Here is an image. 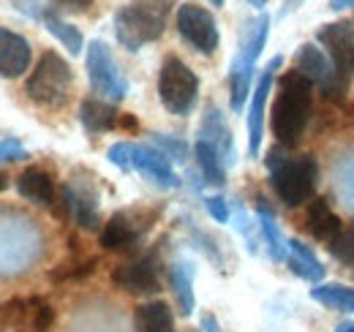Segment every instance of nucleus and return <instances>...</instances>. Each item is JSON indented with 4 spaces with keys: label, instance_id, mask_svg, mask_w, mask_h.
I'll return each instance as SVG.
<instances>
[{
    "label": "nucleus",
    "instance_id": "19",
    "mask_svg": "<svg viewBox=\"0 0 354 332\" xmlns=\"http://www.w3.org/2000/svg\"><path fill=\"white\" fill-rule=\"evenodd\" d=\"M306 226H308V232L313 234V240H319V243H330V240L344 229L341 218L333 212V208H330L324 199H313L308 205Z\"/></svg>",
    "mask_w": 354,
    "mask_h": 332
},
{
    "label": "nucleus",
    "instance_id": "29",
    "mask_svg": "<svg viewBox=\"0 0 354 332\" xmlns=\"http://www.w3.org/2000/svg\"><path fill=\"white\" fill-rule=\"evenodd\" d=\"M150 145H156L169 161H185L188 158V145L177 136H164V133H150Z\"/></svg>",
    "mask_w": 354,
    "mask_h": 332
},
{
    "label": "nucleus",
    "instance_id": "9",
    "mask_svg": "<svg viewBox=\"0 0 354 332\" xmlns=\"http://www.w3.org/2000/svg\"><path fill=\"white\" fill-rule=\"evenodd\" d=\"M177 33L188 46H194L202 55H216V49L221 44L218 22H216L213 11H207L199 3L177 6Z\"/></svg>",
    "mask_w": 354,
    "mask_h": 332
},
{
    "label": "nucleus",
    "instance_id": "6",
    "mask_svg": "<svg viewBox=\"0 0 354 332\" xmlns=\"http://www.w3.org/2000/svg\"><path fill=\"white\" fill-rule=\"evenodd\" d=\"M158 98L169 115L185 118L199 101V77L177 57L169 55L158 71Z\"/></svg>",
    "mask_w": 354,
    "mask_h": 332
},
{
    "label": "nucleus",
    "instance_id": "15",
    "mask_svg": "<svg viewBox=\"0 0 354 332\" xmlns=\"http://www.w3.org/2000/svg\"><path fill=\"white\" fill-rule=\"evenodd\" d=\"M131 169H136L142 177L153 180L161 188H180L183 185L180 174L172 169V161L156 145H133Z\"/></svg>",
    "mask_w": 354,
    "mask_h": 332
},
{
    "label": "nucleus",
    "instance_id": "42",
    "mask_svg": "<svg viewBox=\"0 0 354 332\" xmlns=\"http://www.w3.org/2000/svg\"><path fill=\"white\" fill-rule=\"evenodd\" d=\"M210 3H213V6H223V0H210Z\"/></svg>",
    "mask_w": 354,
    "mask_h": 332
},
{
    "label": "nucleus",
    "instance_id": "21",
    "mask_svg": "<svg viewBox=\"0 0 354 332\" xmlns=\"http://www.w3.org/2000/svg\"><path fill=\"white\" fill-rule=\"evenodd\" d=\"M286 261H289V270L297 278L310 281V284H322L324 281V267H322V261L316 259V253L306 243L289 240V256H286Z\"/></svg>",
    "mask_w": 354,
    "mask_h": 332
},
{
    "label": "nucleus",
    "instance_id": "43",
    "mask_svg": "<svg viewBox=\"0 0 354 332\" xmlns=\"http://www.w3.org/2000/svg\"><path fill=\"white\" fill-rule=\"evenodd\" d=\"M349 112H352V120H354V107H349Z\"/></svg>",
    "mask_w": 354,
    "mask_h": 332
},
{
    "label": "nucleus",
    "instance_id": "30",
    "mask_svg": "<svg viewBox=\"0 0 354 332\" xmlns=\"http://www.w3.org/2000/svg\"><path fill=\"white\" fill-rule=\"evenodd\" d=\"M327 250H330L335 259L352 264L354 261V229H341V232L327 243Z\"/></svg>",
    "mask_w": 354,
    "mask_h": 332
},
{
    "label": "nucleus",
    "instance_id": "18",
    "mask_svg": "<svg viewBox=\"0 0 354 332\" xmlns=\"http://www.w3.org/2000/svg\"><path fill=\"white\" fill-rule=\"evenodd\" d=\"M17 191H19L22 199H28L33 205H41V208H49L55 202V180L41 166H28L17 177Z\"/></svg>",
    "mask_w": 354,
    "mask_h": 332
},
{
    "label": "nucleus",
    "instance_id": "2",
    "mask_svg": "<svg viewBox=\"0 0 354 332\" xmlns=\"http://www.w3.org/2000/svg\"><path fill=\"white\" fill-rule=\"evenodd\" d=\"M175 0H131L115 11V36L129 52L158 42L167 30V19Z\"/></svg>",
    "mask_w": 354,
    "mask_h": 332
},
{
    "label": "nucleus",
    "instance_id": "22",
    "mask_svg": "<svg viewBox=\"0 0 354 332\" xmlns=\"http://www.w3.org/2000/svg\"><path fill=\"white\" fill-rule=\"evenodd\" d=\"M169 286L175 291L180 313L191 316L194 308H196V297H194V267L188 261H172L169 264Z\"/></svg>",
    "mask_w": 354,
    "mask_h": 332
},
{
    "label": "nucleus",
    "instance_id": "10",
    "mask_svg": "<svg viewBox=\"0 0 354 332\" xmlns=\"http://www.w3.org/2000/svg\"><path fill=\"white\" fill-rule=\"evenodd\" d=\"M316 42L322 44L324 55L330 57L338 82L346 87L354 74V25L349 19L322 25L316 33Z\"/></svg>",
    "mask_w": 354,
    "mask_h": 332
},
{
    "label": "nucleus",
    "instance_id": "25",
    "mask_svg": "<svg viewBox=\"0 0 354 332\" xmlns=\"http://www.w3.org/2000/svg\"><path fill=\"white\" fill-rule=\"evenodd\" d=\"M194 158H196V166L205 177V183H210V185H223L226 183V166H223L221 156L205 139L194 142Z\"/></svg>",
    "mask_w": 354,
    "mask_h": 332
},
{
    "label": "nucleus",
    "instance_id": "41",
    "mask_svg": "<svg viewBox=\"0 0 354 332\" xmlns=\"http://www.w3.org/2000/svg\"><path fill=\"white\" fill-rule=\"evenodd\" d=\"M248 3H251V6H257V8H262L267 0H248Z\"/></svg>",
    "mask_w": 354,
    "mask_h": 332
},
{
    "label": "nucleus",
    "instance_id": "8",
    "mask_svg": "<svg viewBox=\"0 0 354 332\" xmlns=\"http://www.w3.org/2000/svg\"><path fill=\"white\" fill-rule=\"evenodd\" d=\"M158 210H145V208H129L118 210L101 229L98 243L106 250H131L136 243L150 232V226L156 223Z\"/></svg>",
    "mask_w": 354,
    "mask_h": 332
},
{
    "label": "nucleus",
    "instance_id": "40",
    "mask_svg": "<svg viewBox=\"0 0 354 332\" xmlns=\"http://www.w3.org/2000/svg\"><path fill=\"white\" fill-rule=\"evenodd\" d=\"M335 332H354V324H352V322H346V324H341Z\"/></svg>",
    "mask_w": 354,
    "mask_h": 332
},
{
    "label": "nucleus",
    "instance_id": "28",
    "mask_svg": "<svg viewBox=\"0 0 354 332\" xmlns=\"http://www.w3.org/2000/svg\"><path fill=\"white\" fill-rule=\"evenodd\" d=\"M98 267V259H85V261H74V264H60L57 270L49 273L52 281H80V278H88L90 273H95Z\"/></svg>",
    "mask_w": 354,
    "mask_h": 332
},
{
    "label": "nucleus",
    "instance_id": "38",
    "mask_svg": "<svg viewBox=\"0 0 354 332\" xmlns=\"http://www.w3.org/2000/svg\"><path fill=\"white\" fill-rule=\"evenodd\" d=\"M354 0H330V8L333 11H344V8H352Z\"/></svg>",
    "mask_w": 354,
    "mask_h": 332
},
{
    "label": "nucleus",
    "instance_id": "7",
    "mask_svg": "<svg viewBox=\"0 0 354 332\" xmlns=\"http://www.w3.org/2000/svg\"><path fill=\"white\" fill-rule=\"evenodd\" d=\"M85 68H88L90 87L101 98L118 104V101H123L129 95V80L120 71V66L115 63L112 49H109L106 42L95 39V42L88 44V49H85Z\"/></svg>",
    "mask_w": 354,
    "mask_h": 332
},
{
    "label": "nucleus",
    "instance_id": "34",
    "mask_svg": "<svg viewBox=\"0 0 354 332\" xmlns=\"http://www.w3.org/2000/svg\"><path fill=\"white\" fill-rule=\"evenodd\" d=\"M19 14L30 17V19H44V14L49 11L44 6V0H8Z\"/></svg>",
    "mask_w": 354,
    "mask_h": 332
},
{
    "label": "nucleus",
    "instance_id": "36",
    "mask_svg": "<svg viewBox=\"0 0 354 332\" xmlns=\"http://www.w3.org/2000/svg\"><path fill=\"white\" fill-rule=\"evenodd\" d=\"M202 332H218V322H216V316H205L202 319Z\"/></svg>",
    "mask_w": 354,
    "mask_h": 332
},
{
    "label": "nucleus",
    "instance_id": "12",
    "mask_svg": "<svg viewBox=\"0 0 354 332\" xmlns=\"http://www.w3.org/2000/svg\"><path fill=\"white\" fill-rule=\"evenodd\" d=\"M98 202H101V196L90 177L71 174V180L63 185V205L68 210V215L74 218V223L82 229L98 226Z\"/></svg>",
    "mask_w": 354,
    "mask_h": 332
},
{
    "label": "nucleus",
    "instance_id": "35",
    "mask_svg": "<svg viewBox=\"0 0 354 332\" xmlns=\"http://www.w3.org/2000/svg\"><path fill=\"white\" fill-rule=\"evenodd\" d=\"M237 229H240V234L245 237V243H248V250L251 253H257V237H254V226H251V221H248V215H245V210L237 205Z\"/></svg>",
    "mask_w": 354,
    "mask_h": 332
},
{
    "label": "nucleus",
    "instance_id": "24",
    "mask_svg": "<svg viewBox=\"0 0 354 332\" xmlns=\"http://www.w3.org/2000/svg\"><path fill=\"white\" fill-rule=\"evenodd\" d=\"M136 330L139 332H175V319L172 311L164 299H153L136 308Z\"/></svg>",
    "mask_w": 354,
    "mask_h": 332
},
{
    "label": "nucleus",
    "instance_id": "37",
    "mask_svg": "<svg viewBox=\"0 0 354 332\" xmlns=\"http://www.w3.org/2000/svg\"><path fill=\"white\" fill-rule=\"evenodd\" d=\"M60 6H66V8H88L93 0H57Z\"/></svg>",
    "mask_w": 354,
    "mask_h": 332
},
{
    "label": "nucleus",
    "instance_id": "3",
    "mask_svg": "<svg viewBox=\"0 0 354 332\" xmlns=\"http://www.w3.org/2000/svg\"><path fill=\"white\" fill-rule=\"evenodd\" d=\"M267 36H270V17L267 14H259L257 19H251L243 30L240 46H237V52L232 57V66H229V104H232V112H240L248 101L257 60L265 49Z\"/></svg>",
    "mask_w": 354,
    "mask_h": 332
},
{
    "label": "nucleus",
    "instance_id": "39",
    "mask_svg": "<svg viewBox=\"0 0 354 332\" xmlns=\"http://www.w3.org/2000/svg\"><path fill=\"white\" fill-rule=\"evenodd\" d=\"M6 188H8V174L0 172V191H6Z\"/></svg>",
    "mask_w": 354,
    "mask_h": 332
},
{
    "label": "nucleus",
    "instance_id": "26",
    "mask_svg": "<svg viewBox=\"0 0 354 332\" xmlns=\"http://www.w3.org/2000/svg\"><path fill=\"white\" fill-rule=\"evenodd\" d=\"M44 28L57 39V42L63 44L71 55H82V49H85V36H82V30L80 28H74L71 22H66L63 17H57L55 11H46L44 14Z\"/></svg>",
    "mask_w": 354,
    "mask_h": 332
},
{
    "label": "nucleus",
    "instance_id": "23",
    "mask_svg": "<svg viewBox=\"0 0 354 332\" xmlns=\"http://www.w3.org/2000/svg\"><path fill=\"white\" fill-rule=\"evenodd\" d=\"M257 221H259L265 246H267V250H270V259H272V261H283V259L289 256V240L281 234L278 221H275L272 210L265 205V199H257Z\"/></svg>",
    "mask_w": 354,
    "mask_h": 332
},
{
    "label": "nucleus",
    "instance_id": "33",
    "mask_svg": "<svg viewBox=\"0 0 354 332\" xmlns=\"http://www.w3.org/2000/svg\"><path fill=\"white\" fill-rule=\"evenodd\" d=\"M205 210L210 212V218L216 221V223H229V218H232V210H229V202L218 196V194H213V196H205Z\"/></svg>",
    "mask_w": 354,
    "mask_h": 332
},
{
    "label": "nucleus",
    "instance_id": "11",
    "mask_svg": "<svg viewBox=\"0 0 354 332\" xmlns=\"http://www.w3.org/2000/svg\"><path fill=\"white\" fill-rule=\"evenodd\" d=\"M295 71H300L310 84H316L327 101L344 104V90H346V87L338 82L330 57H327L324 49H319L316 44H303V46L295 52Z\"/></svg>",
    "mask_w": 354,
    "mask_h": 332
},
{
    "label": "nucleus",
    "instance_id": "4",
    "mask_svg": "<svg viewBox=\"0 0 354 332\" xmlns=\"http://www.w3.org/2000/svg\"><path fill=\"white\" fill-rule=\"evenodd\" d=\"M71 93H74V71L68 60L60 52L46 49L25 82V95L41 109H63Z\"/></svg>",
    "mask_w": 354,
    "mask_h": 332
},
{
    "label": "nucleus",
    "instance_id": "5",
    "mask_svg": "<svg viewBox=\"0 0 354 332\" xmlns=\"http://www.w3.org/2000/svg\"><path fill=\"white\" fill-rule=\"evenodd\" d=\"M270 185L286 208H300L313 199L319 185V161L313 156L283 158L270 169Z\"/></svg>",
    "mask_w": 354,
    "mask_h": 332
},
{
    "label": "nucleus",
    "instance_id": "13",
    "mask_svg": "<svg viewBox=\"0 0 354 332\" xmlns=\"http://www.w3.org/2000/svg\"><path fill=\"white\" fill-rule=\"evenodd\" d=\"M283 57H272L270 66L259 74L257 87L251 90V104H248V156L257 158L259 156V147H262V136H265V107H267V95H270V87H272V74L275 68H281Z\"/></svg>",
    "mask_w": 354,
    "mask_h": 332
},
{
    "label": "nucleus",
    "instance_id": "31",
    "mask_svg": "<svg viewBox=\"0 0 354 332\" xmlns=\"http://www.w3.org/2000/svg\"><path fill=\"white\" fill-rule=\"evenodd\" d=\"M30 158L28 147L17 139V136H6L0 139V164H8V161H25Z\"/></svg>",
    "mask_w": 354,
    "mask_h": 332
},
{
    "label": "nucleus",
    "instance_id": "16",
    "mask_svg": "<svg viewBox=\"0 0 354 332\" xmlns=\"http://www.w3.org/2000/svg\"><path fill=\"white\" fill-rule=\"evenodd\" d=\"M196 139H205V142L221 156L223 166H232L237 161L232 128H229L223 112L216 104H207V109H205V115H202V123H199V136H196Z\"/></svg>",
    "mask_w": 354,
    "mask_h": 332
},
{
    "label": "nucleus",
    "instance_id": "27",
    "mask_svg": "<svg viewBox=\"0 0 354 332\" xmlns=\"http://www.w3.org/2000/svg\"><path fill=\"white\" fill-rule=\"evenodd\" d=\"M310 299L344 311V313H354V289L352 286H341V284H316L310 289Z\"/></svg>",
    "mask_w": 354,
    "mask_h": 332
},
{
    "label": "nucleus",
    "instance_id": "32",
    "mask_svg": "<svg viewBox=\"0 0 354 332\" xmlns=\"http://www.w3.org/2000/svg\"><path fill=\"white\" fill-rule=\"evenodd\" d=\"M106 158L109 164H115L123 172H131V161H133V142H115L109 150H106Z\"/></svg>",
    "mask_w": 354,
    "mask_h": 332
},
{
    "label": "nucleus",
    "instance_id": "1",
    "mask_svg": "<svg viewBox=\"0 0 354 332\" xmlns=\"http://www.w3.org/2000/svg\"><path fill=\"white\" fill-rule=\"evenodd\" d=\"M310 112H313V84L300 71L281 74L275 104L270 112V128L275 142L281 147H295L308 128Z\"/></svg>",
    "mask_w": 354,
    "mask_h": 332
},
{
    "label": "nucleus",
    "instance_id": "14",
    "mask_svg": "<svg viewBox=\"0 0 354 332\" xmlns=\"http://www.w3.org/2000/svg\"><path fill=\"white\" fill-rule=\"evenodd\" d=\"M112 284L118 289L131 291V294H156L161 289L156 253H145V256H139L133 261L118 264L112 270Z\"/></svg>",
    "mask_w": 354,
    "mask_h": 332
},
{
    "label": "nucleus",
    "instance_id": "17",
    "mask_svg": "<svg viewBox=\"0 0 354 332\" xmlns=\"http://www.w3.org/2000/svg\"><path fill=\"white\" fill-rule=\"evenodd\" d=\"M30 68V42L0 28V80H17Z\"/></svg>",
    "mask_w": 354,
    "mask_h": 332
},
{
    "label": "nucleus",
    "instance_id": "20",
    "mask_svg": "<svg viewBox=\"0 0 354 332\" xmlns=\"http://www.w3.org/2000/svg\"><path fill=\"white\" fill-rule=\"evenodd\" d=\"M118 109L101 98H85L80 107V123L88 133H106L118 125Z\"/></svg>",
    "mask_w": 354,
    "mask_h": 332
}]
</instances>
